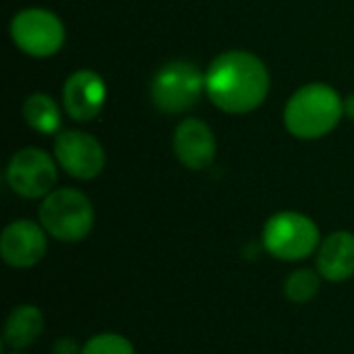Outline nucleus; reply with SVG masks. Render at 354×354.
<instances>
[{
  "instance_id": "1",
  "label": "nucleus",
  "mask_w": 354,
  "mask_h": 354,
  "mask_svg": "<svg viewBox=\"0 0 354 354\" xmlns=\"http://www.w3.org/2000/svg\"><path fill=\"white\" fill-rule=\"evenodd\" d=\"M205 93L226 114H249L270 93V71L259 56L247 50H228L207 66Z\"/></svg>"
},
{
  "instance_id": "16",
  "label": "nucleus",
  "mask_w": 354,
  "mask_h": 354,
  "mask_svg": "<svg viewBox=\"0 0 354 354\" xmlns=\"http://www.w3.org/2000/svg\"><path fill=\"white\" fill-rule=\"evenodd\" d=\"M81 354H137V351L127 336L116 332H100L83 344Z\"/></svg>"
},
{
  "instance_id": "15",
  "label": "nucleus",
  "mask_w": 354,
  "mask_h": 354,
  "mask_svg": "<svg viewBox=\"0 0 354 354\" xmlns=\"http://www.w3.org/2000/svg\"><path fill=\"white\" fill-rule=\"evenodd\" d=\"M322 280L324 278L319 276L317 270L299 268V270L288 274V278L284 280L282 292H284L286 301H290L292 305H307L319 295Z\"/></svg>"
},
{
  "instance_id": "9",
  "label": "nucleus",
  "mask_w": 354,
  "mask_h": 354,
  "mask_svg": "<svg viewBox=\"0 0 354 354\" xmlns=\"http://www.w3.org/2000/svg\"><path fill=\"white\" fill-rule=\"evenodd\" d=\"M48 232L39 222L15 220L0 236V255L8 268L29 270L37 266L48 253Z\"/></svg>"
},
{
  "instance_id": "4",
  "label": "nucleus",
  "mask_w": 354,
  "mask_h": 354,
  "mask_svg": "<svg viewBox=\"0 0 354 354\" xmlns=\"http://www.w3.org/2000/svg\"><path fill=\"white\" fill-rule=\"evenodd\" d=\"M319 243V226L301 212H278L261 230L263 249L280 261H303L317 253Z\"/></svg>"
},
{
  "instance_id": "2",
  "label": "nucleus",
  "mask_w": 354,
  "mask_h": 354,
  "mask_svg": "<svg viewBox=\"0 0 354 354\" xmlns=\"http://www.w3.org/2000/svg\"><path fill=\"white\" fill-rule=\"evenodd\" d=\"M344 116V97L326 83L297 89L284 108V124L297 139L313 141L332 133Z\"/></svg>"
},
{
  "instance_id": "10",
  "label": "nucleus",
  "mask_w": 354,
  "mask_h": 354,
  "mask_svg": "<svg viewBox=\"0 0 354 354\" xmlns=\"http://www.w3.org/2000/svg\"><path fill=\"white\" fill-rule=\"evenodd\" d=\"M106 97H108L106 81L102 79V75L89 68H81L73 73L62 87L64 110L73 120L79 122H89L95 116H100V112L106 106Z\"/></svg>"
},
{
  "instance_id": "5",
  "label": "nucleus",
  "mask_w": 354,
  "mask_h": 354,
  "mask_svg": "<svg viewBox=\"0 0 354 354\" xmlns=\"http://www.w3.org/2000/svg\"><path fill=\"white\" fill-rule=\"evenodd\" d=\"M205 91V75L189 60H172L164 64L151 79L149 93L153 106L164 114L191 110Z\"/></svg>"
},
{
  "instance_id": "19",
  "label": "nucleus",
  "mask_w": 354,
  "mask_h": 354,
  "mask_svg": "<svg viewBox=\"0 0 354 354\" xmlns=\"http://www.w3.org/2000/svg\"><path fill=\"white\" fill-rule=\"evenodd\" d=\"M4 354H27V353H23V351H6Z\"/></svg>"
},
{
  "instance_id": "18",
  "label": "nucleus",
  "mask_w": 354,
  "mask_h": 354,
  "mask_svg": "<svg viewBox=\"0 0 354 354\" xmlns=\"http://www.w3.org/2000/svg\"><path fill=\"white\" fill-rule=\"evenodd\" d=\"M344 116L354 118V93H351L348 97H344Z\"/></svg>"
},
{
  "instance_id": "11",
  "label": "nucleus",
  "mask_w": 354,
  "mask_h": 354,
  "mask_svg": "<svg viewBox=\"0 0 354 354\" xmlns=\"http://www.w3.org/2000/svg\"><path fill=\"white\" fill-rule=\"evenodd\" d=\"M176 160L189 170H205L216 160L218 141L207 122L199 118H185L178 122L172 139Z\"/></svg>"
},
{
  "instance_id": "13",
  "label": "nucleus",
  "mask_w": 354,
  "mask_h": 354,
  "mask_svg": "<svg viewBox=\"0 0 354 354\" xmlns=\"http://www.w3.org/2000/svg\"><path fill=\"white\" fill-rule=\"evenodd\" d=\"M46 330V317L35 305H17L6 322L2 332V344L6 351H25L33 346Z\"/></svg>"
},
{
  "instance_id": "12",
  "label": "nucleus",
  "mask_w": 354,
  "mask_h": 354,
  "mask_svg": "<svg viewBox=\"0 0 354 354\" xmlns=\"http://www.w3.org/2000/svg\"><path fill=\"white\" fill-rule=\"evenodd\" d=\"M315 270L326 282H346L354 276V234L336 230L322 239L315 253Z\"/></svg>"
},
{
  "instance_id": "14",
  "label": "nucleus",
  "mask_w": 354,
  "mask_h": 354,
  "mask_svg": "<svg viewBox=\"0 0 354 354\" xmlns=\"http://www.w3.org/2000/svg\"><path fill=\"white\" fill-rule=\"evenodd\" d=\"M23 118L41 135H58L62 127L60 108L48 93H31L23 104Z\"/></svg>"
},
{
  "instance_id": "17",
  "label": "nucleus",
  "mask_w": 354,
  "mask_h": 354,
  "mask_svg": "<svg viewBox=\"0 0 354 354\" xmlns=\"http://www.w3.org/2000/svg\"><path fill=\"white\" fill-rule=\"evenodd\" d=\"M83 353V344L77 342V338L73 336H62L56 338V342L52 344V354H81Z\"/></svg>"
},
{
  "instance_id": "8",
  "label": "nucleus",
  "mask_w": 354,
  "mask_h": 354,
  "mask_svg": "<svg viewBox=\"0 0 354 354\" xmlns=\"http://www.w3.org/2000/svg\"><path fill=\"white\" fill-rule=\"evenodd\" d=\"M54 158L58 166L77 180H93L106 166L102 143L83 131H60L54 139Z\"/></svg>"
},
{
  "instance_id": "6",
  "label": "nucleus",
  "mask_w": 354,
  "mask_h": 354,
  "mask_svg": "<svg viewBox=\"0 0 354 354\" xmlns=\"http://www.w3.org/2000/svg\"><path fill=\"white\" fill-rule=\"evenodd\" d=\"M10 37L15 46L33 58L54 56L66 37L58 15L46 8H25L10 21Z\"/></svg>"
},
{
  "instance_id": "3",
  "label": "nucleus",
  "mask_w": 354,
  "mask_h": 354,
  "mask_svg": "<svg viewBox=\"0 0 354 354\" xmlns=\"http://www.w3.org/2000/svg\"><path fill=\"white\" fill-rule=\"evenodd\" d=\"M39 224L58 243H81L95 224V212L89 197L79 189H54L41 199Z\"/></svg>"
},
{
  "instance_id": "7",
  "label": "nucleus",
  "mask_w": 354,
  "mask_h": 354,
  "mask_svg": "<svg viewBox=\"0 0 354 354\" xmlns=\"http://www.w3.org/2000/svg\"><path fill=\"white\" fill-rule=\"evenodd\" d=\"M56 158L39 147H23L12 153L6 166V183L10 191L23 199H44L54 191L58 180Z\"/></svg>"
}]
</instances>
